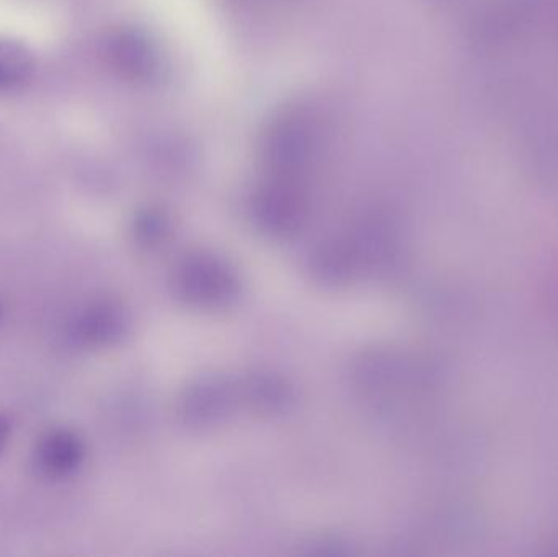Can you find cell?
<instances>
[{
	"label": "cell",
	"instance_id": "obj_1",
	"mask_svg": "<svg viewBox=\"0 0 558 557\" xmlns=\"http://www.w3.org/2000/svg\"><path fill=\"white\" fill-rule=\"evenodd\" d=\"M84 460V445L71 431L58 428L48 432L36 445L35 464L39 474L49 480L72 476Z\"/></svg>",
	"mask_w": 558,
	"mask_h": 557
},
{
	"label": "cell",
	"instance_id": "obj_2",
	"mask_svg": "<svg viewBox=\"0 0 558 557\" xmlns=\"http://www.w3.org/2000/svg\"><path fill=\"white\" fill-rule=\"evenodd\" d=\"M32 56L19 43L0 41V92L20 87L32 74Z\"/></svg>",
	"mask_w": 558,
	"mask_h": 557
},
{
	"label": "cell",
	"instance_id": "obj_3",
	"mask_svg": "<svg viewBox=\"0 0 558 557\" xmlns=\"http://www.w3.org/2000/svg\"><path fill=\"white\" fill-rule=\"evenodd\" d=\"M10 437V422L9 419L0 415V453H2L3 448H5L7 441H9Z\"/></svg>",
	"mask_w": 558,
	"mask_h": 557
}]
</instances>
